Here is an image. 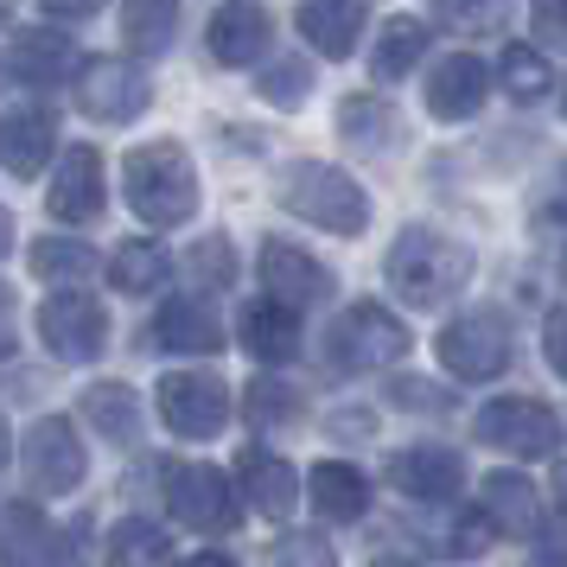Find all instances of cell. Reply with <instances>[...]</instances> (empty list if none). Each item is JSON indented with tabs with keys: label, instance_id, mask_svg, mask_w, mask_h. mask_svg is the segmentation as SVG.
Segmentation results:
<instances>
[{
	"label": "cell",
	"instance_id": "obj_1",
	"mask_svg": "<svg viewBox=\"0 0 567 567\" xmlns=\"http://www.w3.org/2000/svg\"><path fill=\"white\" fill-rule=\"evenodd\" d=\"M465 281H472V249H465V243L427 230V224H414V230L395 236V249H389V287H395L414 312L446 307Z\"/></svg>",
	"mask_w": 567,
	"mask_h": 567
},
{
	"label": "cell",
	"instance_id": "obj_2",
	"mask_svg": "<svg viewBox=\"0 0 567 567\" xmlns=\"http://www.w3.org/2000/svg\"><path fill=\"white\" fill-rule=\"evenodd\" d=\"M122 185H128V205L159 224V230H173L185 224L192 210H198V173H192V159H185L179 141H147V147H134L122 159Z\"/></svg>",
	"mask_w": 567,
	"mask_h": 567
},
{
	"label": "cell",
	"instance_id": "obj_3",
	"mask_svg": "<svg viewBox=\"0 0 567 567\" xmlns=\"http://www.w3.org/2000/svg\"><path fill=\"white\" fill-rule=\"evenodd\" d=\"M281 205L293 217H307L319 230H338V236H358L370 224V205H363V185L338 166H319V159H300L281 173Z\"/></svg>",
	"mask_w": 567,
	"mask_h": 567
},
{
	"label": "cell",
	"instance_id": "obj_4",
	"mask_svg": "<svg viewBox=\"0 0 567 567\" xmlns=\"http://www.w3.org/2000/svg\"><path fill=\"white\" fill-rule=\"evenodd\" d=\"M472 434L485 440V446H497V453H516V460H548L561 446V421L536 395H504V402L478 409Z\"/></svg>",
	"mask_w": 567,
	"mask_h": 567
},
{
	"label": "cell",
	"instance_id": "obj_5",
	"mask_svg": "<svg viewBox=\"0 0 567 567\" xmlns=\"http://www.w3.org/2000/svg\"><path fill=\"white\" fill-rule=\"evenodd\" d=\"M440 363L465 377V383H485L497 377L504 363H511V319L491 307H472L465 319H453L446 332H440Z\"/></svg>",
	"mask_w": 567,
	"mask_h": 567
},
{
	"label": "cell",
	"instance_id": "obj_6",
	"mask_svg": "<svg viewBox=\"0 0 567 567\" xmlns=\"http://www.w3.org/2000/svg\"><path fill=\"white\" fill-rule=\"evenodd\" d=\"M159 414H166V427L185 440H210L224 434V421H230V389L217 383L210 370H173V377H159Z\"/></svg>",
	"mask_w": 567,
	"mask_h": 567
},
{
	"label": "cell",
	"instance_id": "obj_7",
	"mask_svg": "<svg viewBox=\"0 0 567 567\" xmlns=\"http://www.w3.org/2000/svg\"><path fill=\"white\" fill-rule=\"evenodd\" d=\"M332 351H338V370H383L409 351V326L395 319L389 307H351L344 319L332 326Z\"/></svg>",
	"mask_w": 567,
	"mask_h": 567
},
{
	"label": "cell",
	"instance_id": "obj_8",
	"mask_svg": "<svg viewBox=\"0 0 567 567\" xmlns=\"http://www.w3.org/2000/svg\"><path fill=\"white\" fill-rule=\"evenodd\" d=\"M147 96H154V83L134 58H90L78 78V103L96 122H134L147 109Z\"/></svg>",
	"mask_w": 567,
	"mask_h": 567
},
{
	"label": "cell",
	"instance_id": "obj_9",
	"mask_svg": "<svg viewBox=\"0 0 567 567\" xmlns=\"http://www.w3.org/2000/svg\"><path fill=\"white\" fill-rule=\"evenodd\" d=\"M166 504H173V516H179L185 529H205V536L236 529V491L210 465H173L166 472Z\"/></svg>",
	"mask_w": 567,
	"mask_h": 567
},
{
	"label": "cell",
	"instance_id": "obj_10",
	"mask_svg": "<svg viewBox=\"0 0 567 567\" xmlns=\"http://www.w3.org/2000/svg\"><path fill=\"white\" fill-rule=\"evenodd\" d=\"M20 465H27V485L39 491V497L78 491V485H83V440H78V427H71V421H58V414L32 421Z\"/></svg>",
	"mask_w": 567,
	"mask_h": 567
},
{
	"label": "cell",
	"instance_id": "obj_11",
	"mask_svg": "<svg viewBox=\"0 0 567 567\" xmlns=\"http://www.w3.org/2000/svg\"><path fill=\"white\" fill-rule=\"evenodd\" d=\"M39 332H45V344H52L64 363H90L96 351H103L109 312L96 307L90 293H78V287H58L52 300L39 307Z\"/></svg>",
	"mask_w": 567,
	"mask_h": 567
},
{
	"label": "cell",
	"instance_id": "obj_12",
	"mask_svg": "<svg viewBox=\"0 0 567 567\" xmlns=\"http://www.w3.org/2000/svg\"><path fill=\"white\" fill-rule=\"evenodd\" d=\"M52 154H58V122L39 103H20V109L0 115V166H7L13 179L45 173V159Z\"/></svg>",
	"mask_w": 567,
	"mask_h": 567
},
{
	"label": "cell",
	"instance_id": "obj_13",
	"mask_svg": "<svg viewBox=\"0 0 567 567\" xmlns=\"http://www.w3.org/2000/svg\"><path fill=\"white\" fill-rule=\"evenodd\" d=\"M45 205H52V217H64V224H90V217L103 210V154H96V147H64Z\"/></svg>",
	"mask_w": 567,
	"mask_h": 567
},
{
	"label": "cell",
	"instance_id": "obj_14",
	"mask_svg": "<svg viewBox=\"0 0 567 567\" xmlns=\"http://www.w3.org/2000/svg\"><path fill=\"white\" fill-rule=\"evenodd\" d=\"M389 485L409 491L414 504H446V497L465 485V465H460V453H446V446H409V453L389 460Z\"/></svg>",
	"mask_w": 567,
	"mask_h": 567
},
{
	"label": "cell",
	"instance_id": "obj_15",
	"mask_svg": "<svg viewBox=\"0 0 567 567\" xmlns=\"http://www.w3.org/2000/svg\"><path fill=\"white\" fill-rule=\"evenodd\" d=\"M261 287H268V300H281V307L300 312L307 300H326L332 293V275L312 256H300L293 243H261Z\"/></svg>",
	"mask_w": 567,
	"mask_h": 567
},
{
	"label": "cell",
	"instance_id": "obj_16",
	"mask_svg": "<svg viewBox=\"0 0 567 567\" xmlns=\"http://www.w3.org/2000/svg\"><path fill=\"white\" fill-rule=\"evenodd\" d=\"M485 64L472 52H453V58H440L434 64V78H427V109H434L440 122H465V115H478L485 109Z\"/></svg>",
	"mask_w": 567,
	"mask_h": 567
},
{
	"label": "cell",
	"instance_id": "obj_17",
	"mask_svg": "<svg viewBox=\"0 0 567 567\" xmlns=\"http://www.w3.org/2000/svg\"><path fill=\"white\" fill-rule=\"evenodd\" d=\"M205 52L217 64H249V58L268 52V13H261L256 0H230V7H217L205 27Z\"/></svg>",
	"mask_w": 567,
	"mask_h": 567
},
{
	"label": "cell",
	"instance_id": "obj_18",
	"mask_svg": "<svg viewBox=\"0 0 567 567\" xmlns=\"http://www.w3.org/2000/svg\"><path fill=\"white\" fill-rule=\"evenodd\" d=\"M478 511H485V523L497 536H536L542 529V497L516 472H491L485 485H478Z\"/></svg>",
	"mask_w": 567,
	"mask_h": 567
},
{
	"label": "cell",
	"instance_id": "obj_19",
	"mask_svg": "<svg viewBox=\"0 0 567 567\" xmlns=\"http://www.w3.org/2000/svg\"><path fill=\"white\" fill-rule=\"evenodd\" d=\"M236 332H243V351L256 363H287L300 351V312L281 307V300H249Z\"/></svg>",
	"mask_w": 567,
	"mask_h": 567
},
{
	"label": "cell",
	"instance_id": "obj_20",
	"mask_svg": "<svg viewBox=\"0 0 567 567\" xmlns=\"http://www.w3.org/2000/svg\"><path fill=\"white\" fill-rule=\"evenodd\" d=\"M154 338L166 351H179V358H210L224 344V326H217V312L205 300H166L154 319Z\"/></svg>",
	"mask_w": 567,
	"mask_h": 567
},
{
	"label": "cell",
	"instance_id": "obj_21",
	"mask_svg": "<svg viewBox=\"0 0 567 567\" xmlns=\"http://www.w3.org/2000/svg\"><path fill=\"white\" fill-rule=\"evenodd\" d=\"M236 478H243V497L256 504L261 516H293V504H300V478H293V465L275 460V453H243V465H236Z\"/></svg>",
	"mask_w": 567,
	"mask_h": 567
},
{
	"label": "cell",
	"instance_id": "obj_22",
	"mask_svg": "<svg viewBox=\"0 0 567 567\" xmlns=\"http://www.w3.org/2000/svg\"><path fill=\"white\" fill-rule=\"evenodd\" d=\"M300 32L319 58H351L363 32V0H300Z\"/></svg>",
	"mask_w": 567,
	"mask_h": 567
},
{
	"label": "cell",
	"instance_id": "obj_23",
	"mask_svg": "<svg viewBox=\"0 0 567 567\" xmlns=\"http://www.w3.org/2000/svg\"><path fill=\"white\" fill-rule=\"evenodd\" d=\"M307 491H312V511L332 516V523H351V516H363V504H370V485H363V472H358V465H344V460L312 465Z\"/></svg>",
	"mask_w": 567,
	"mask_h": 567
},
{
	"label": "cell",
	"instance_id": "obj_24",
	"mask_svg": "<svg viewBox=\"0 0 567 567\" xmlns=\"http://www.w3.org/2000/svg\"><path fill=\"white\" fill-rule=\"evenodd\" d=\"M71 39L64 32H52V27H32V32H20V45H13V78L20 83H32V90H52L64 71H71Z\"/></svg>",
	"mask_w": 567,
	"mask_h": 567
},
{
	"label": "cell",
	"instance_id": "obj_25",
	"mask_svg": "<svg viewBox=\"0 0 567 567\" xmlns=\"http://www.w3.org/2000/svg\"><path fill=\"white\" fill-rule=\"evenodd\" d=\"M83 421H90L96 434H109L115 446H134V440H141V402H134V389H122V383L90 389V395H83Z\"/></svg>",
	"mask_w": 567,
	"mask_h": 567
},
{
	"label": "cell",
	"instance_id": "obj_26",
	"mask_svg": "<svg viewBox=\"0 0 567 567\" xmlns=\"http://www.w3.org/2000/svg\"><path fill=\"white\" fill-rule=\"evenodd\" d=\"M166 281V249L159 243H115L109 249V287L115 293H154V287Z\"/></svg>",
	"mask_w": 567,
	"mask_h": 567
},
{
	"label": "cell",
	"instance_id": "obj_27",
	"mask_svg": "<svg viewBox=\"0 0 567 567\" xmlns=\"http://www.w3.org/2000/svg\"><path fill=\"white\" fill-rule=\"evenodd\" d=\"M427 52V27L421 20H409V13H395L383 32H377V52H370V64H377V78L395 83L414 71V58Z\"/></svg>",
	"mask_w": 567,
	"mask_h": 567
},
{
	"label": "cell",
	"instance_id": "obj_28",
	"mask_svg": "<svg viewBox=\"0 0 567 567\" xmlns=\"http://www.w3.org/2000/svg\"><path fill=\"white\" fill-rule=\"evenodd\" d=\"M179 27V0H122V45L159 52Z\"/></svg>",
	"mask_w": 567,
	"mask_h": 567
},
{
	"label": "cell",
	"instance_id": "obj_29",
	"mask_svg": "<svg viewBox=\"0 0 567 567\" xmlns=\"http://www.w3.org/2000/svg\"><path fill=\"white\" fill-rule=\"evenodd\" d=\"M32 275L39 281H83V275H96V249H83L71 236H39L32 243Z\"/></svg>",
	"mask_w": 567,
	"mask_h": 567
},
{
	"label": "cell",
	"instance_id": "obj_30",
	"mask_svg": "<svg viewBox=\"0 0 567 567\" xmlns=\"http://www.w3.org/2000/svg\"><path fill=\"white\" fill-rule=\"evenodd\" d=\"M166 536H159V523H141L128 516L115 536H109V567H166Z\"/></svg>",
	"mask_w": 567,
	"mask_h": 567
},
{
	"label": "cell",
	"instance_id": "obj_31",
	"mask_svg": "<svg viewBox=\"0 0 567 567\" xmlns=\"http://www.w3.org/2000/svg\"><path fill=\"white\" fill-rule=\"evenodd\" d=\"M52 529H45V516L32 511V504H13L7 511V561H20V567H45L52 561Z\"/></svg>",
	"mask_w": 567,
	"mask_h": 567
},
{
	"label": "cell",
	"instance_id": "obj_32",
	"mask_svg": "<svg viewBox=\"0 0 567 567\" xmlns=\"http://www.w3.org/2000/svg\"><path fill=\"white\" fill-rule=\"evenodd\" d=\"M504 90H511L516 103H542V96L555 90L548 58H542L536 45H511V52H504Z\"/></svg>",
	"mask_w": 567,
	"mask_h": 567
},
{
	"label": "cell",
	"instance_id": "obj_33",
	"mask_svg": "<svg viewBox=\"0 0 567 567\" xmlns=\"http://www.w3.org/2000/svg\"><path fill=\"white\" fill-rule=\"evenodd\" d=\"M434 13L453 32H465V39H491L511 20V0H434Z\"/></svg>",
	"mask_w": 567,
	"mask_h": 567
},
{
	"label": "cell",
	"instance_id": "obj_34",
	"mask_svg": "<svg viewBox=\"0 0 567 567\" xmlns=\"http://www.w3.org/2000/svg\"><path fill=\"white\" fill-rule=\"evenodd\" d=\"M307 83H312V58H275V64L261 71V96L275 109H293L307 96Z\"/></svg>",
	"mask_w": 567,
	"mask_h": 567
},
{
	"label": "cell",
	"instance_id": "obj_35",
	"mask_svg": "<svg viewBox=\"0 0 567 567\" xmlns=\"http://www.w3.org/2000/svg\"><path fill=\"white\" fill-rule=\"evenodd\" d=\"M338 128L351 134V141L383 147V141H389V109H383V96H344V109H338Z\"/></svg>",
	"mask_w": 567,
	"mask_h": 567
},
{
	"label": "cell",
	"instance_id": "obj_36",
	"mask_svg": "<svg viewBox=\"0 0 567 567\" xmlns=\"http://www.w3.org/2000/svg\"><path fill=\"white\" fill-rule=\"evenodd\" d=\"M249 414H256V421H268V427L300 421V395H293L287 383H275V377H256V383H249Z\"/></svg>",
	"mask_w": 567,
	"mask_h": 567
},
{
	"label": "cell",
	"instance_id": "obj_37",
	"mask_svg": "<svg viewBox=\"0 0 567 567\" xmlns=\"http://www.w3.org/2000/svg\"><path fill=\"white\" fill-rule=\"evenodd\" d=\"M192 275H198V281H230L236 275V261H230V243H224V236H210V243H198V249H192Z\"/></svg>",
	"mask_w": 567,
	"mask_h": 567
},
{
	"label": "cell",
	"instance_id": "obj_38",
	"mask_svg": "<svg viewBox=\"0 0 567 567\" xmlns=\"http://www.w3.org/2000/svg\"><path fill=\"white\" fill-rule=\"evenodd\" d=\"M275 567H338V561H332V542H319V536H287L281 555H275Z\"/></svg>",
	"mask_w": 567,
	"mask_h": 567
},
{
	"label": "cell",
	"instance_id": "obj_39",
	"mask_svg": "<svg viewBox=\"0 0 567 567\" xmlns=\"http://www.w3.org/2000/svg\"><path fill=\"white\" fill-rule=\"evenodd\" d=\"M529 20H536V39L567 45V0H529Z\"/></svg>",
	"mask_w": 567,
	"mask_h": 567
},
{
	"label": "cell",
	"instance_id": "obj_40",
	"mask_svg": "<svg viewBox=\"0 0 567 567\" xmlns=\"http://www.w3.org/2000/svg\"><path fill=\"white\" fill-rule=\"evenodd\" d=\"M542 344H548V363H555V370L567 377V312H555V319H548V332H542Z\"/></svg>",
	"mask_w": 567,
	"mask_h": 567
},
{
	"label": "cell",
	"instance_id": "obj_41",
	"mask_svg": "<svg viewBox=\"0 0 567 567\" xmlns=\"http://www.w3.org/2000/svg\"><path fill=\"white\" fill-rule=\"evenodd\" d=\"M395 402H402V409H427V414H434L440 409V389L434 383H395Z\"/></svg>",
	"mask_w": 567,
	"mask_h": 567
},
{
	"label": "cell",
	"instance_id": "obj_42",
	"mask_svg": "<svg viewBox=\"0 0 567 567\" xmlns=\"http://www.w3.org/2000/svg\"><path fill=\"white\" fill-rule=\"evenodd\" d=\"M45 7H52V13H71V20H83V13H96L103 0H45Z\"/></svg>",
	"mask_w": 567,
	"mask_h": 567
},
{
	"label": "cell",
	"instance_id": "obj_43",
	"mask_svg": "<svg viewBox=\"0 0 567 567\" xmlns=\"http://www.w3.org/2000/svg\"><path fill=\"white\" fill-rule=\"evenodd\" d=\"M370 427H377L370 414H338V434H370Z\"/></svg>",
	"mask_w": 567,
	"mask_h": 567
},
{
	"label": "cell",
	"instance_id": "obj_44",
	"mask_svg": "<svg viewBox=\"0 0 567 567\" xmlns=\"http://www.w3.org/2000/svg\"><path fill=\"white\" fill-rule=\"evenodd\" d=\"M370 567H434V561H414V555H377Z\"/></svg>",
	"mask_w": 567,
	"mask_h": 567
},
{
	"label": "cell",
	"instance_id": "obj_45",
	"mask_svg": "<svg viewBox=\"0 0 567 567\" xmlns=\"http://www.w3.org/2000/svg\"><path fill=\"white\" fill-rule=\"evenodd\" d=\"M13 332V293H7V287H0V338Z\"/></svg>",
	"mask_w": 567,
	"mask_h": 567
},
{
	"label": "cell",
	"instance_id": "obj_46",
	"mask_svg": "<svg viewBox=\"0 0 567 567\" xmlns=\"http://www.w3.org/2000/svg\"><path fill=\"white\" fill-rule=\"evenodd\" d=\"M179 567H236L230 555H192V561H179Z\"/></svg>",
	"mask_w": 567,
	"mask_h": 567
},
{
	"label": "cell",
	"instance_id": "obj_47",
	"mask_svg": "<svg viewBox=\"0 0 567 567\" xmlns=\"http://www.w3.org/2000/svg\"><path fill=\"white\" fill-rule=\"evenodd\" d=\"M13 249V217H7V205H0V256Z\"/></svg>",
	"mask_w": 567,
	"mask_h": 567
},
{
	"label": "cell",
	"instance_id": "obj_48",
	"mask_svg": "<svg viewBox=\"0 0 567 567\" xmlns=\"http://www.w3.org/2000/svg\"><path fill=\"white\" fill-rule=\"evenodd\" d=\"M523 567H567V561H561V555H529Z\"/></svg>",
	"mask_w": 567,
	"mask_h": 567
},
{
	"label": "cell",
	"instance_id": "obj_49",
	"mask_svg": "<svg viewBox=\"0 0 567 567\" xmlns=\"http://www.w3.org/2000/svg\"><path fill=\"white\" fill-rule=\"evenodd\" d=\"M0 460H7V421H0Z\"/></svg>",
	"mask_w": 567,
	"mask_h": 567
},
{
	"label": "cell",
	"instance_id": "obj_50",
	"mask_svg": "<svg viewBox=\"0 0 567 567\" xmlns=\"http://www.w3.org/2000/svg\"><path fill=\"white\" fill-rule=\"evenodd\" d=\"M7 13H13V0H0V20H7Z\"/></svg>",
	"mask_w": 567,
	"mask_h": 567
},
{
	"label": "cell",
	"instance_id": "obj_51",
	"mask_svg": "<svg viewBox=\"0 0 567 567\" xmlns=\"http://www.w3.org/2000/svg\"><path fill=\"white\" fill-rule=\"evenodd\" d=\"M0 90H7V58H0Z\"/></svg>",
	"mask_w": 567,
	"mask_h": 567
}]
</instances>
